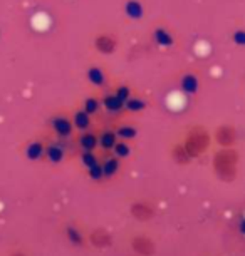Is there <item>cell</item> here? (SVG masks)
<instances>
[{
	"instance_id": "obj_27",
	"label": "cell",
	"mask_w": 245,
	"mask_h": 256,
	"mask_svg": "<svg viewBox=\"0 0 245 256\" xmlns=\"http://www.w3.org/2000/svg\"><path fill=\"white\" fill-rule=\"evenodd\" d=\"M173 158L176 159L178 162H181V164H185L186 161H190V154L186 152V149H185V146H178V148H175V154H173Z\"/></svg>"
},
{
	"instance_id": "obj_5",
	"label": "cell",
	"mask_w": 245,
	"mask_h": 256,
	"mask_svg": "<svg viewBox=\"0 0 245 256\" xmlns=\"http://www.w3.org/2000/svg\"><path fill=\"white\" fill-rule=\"evenodd\" d=\"M180 89L183 90L185 94H188V96L196 94V92H198V89H200V80H198V77H196L195 74H191V72H188V74H185V76L180 79Z\"/></svg>"
},
{
	"instance_id": "obj_31",
	"label": "cell",
	"mask_w": 245,
	"mask_h": 256,
	"mask_svg": "<svg viewBox=\"0 0 245 256\" xmlns=\"http://www.w3.org/2000/svg\"><path fill=\"white\" fill-rule=\"evenodd\" d=\"M11 256H26L24 253H21V251H16V253H12Z\"/></svg>"
},
{
	"instance_id": "obj_6",
	"label": "cell",
	"mask_w": 245,
	"mask_h": 256,
	"mask_svg": "<svg viewBox=\"0 0 245 256\" xmlns=\"http://www.w3.org/2000/svg\"><path fill=\"white\" fill-rule=\"evenodd\" d=\"M153 40L158 47H165V49H170L175 44V37L163 27H158L153 30Z\"/></svg>"
},
{
	"instance_id": "obj_29",
	"label": "cell",
	"mask_w": 245,
	"mask_h": 256,
	"mask_svg": "<svg viewBox=\"0 0 245 256\" xmlns=\"http://www.w3.org/2000/svg\"><path fill=\"white\" fill-rule=\"evenodd\" d=\"M232 40H233L235 46L245 47V30H235L232 34Z\"/></svg>"
},
{
	"instance_id": "obj_1",
	"label": "cell",
	"mask_w": 245,
	"mask_h": 256,
	"mask_svg": "<svg viewBox=\"0 0 245 256\" xmlns=\"http://www.w3.org/2000/svg\"><path fill=\"white\" fill-rule=\"evenodd\" d=\"M235 162H237V156H235L233 151H220L217 156H215V171L218 172L220 176L225 178V180H230V169L233 171L235 168ZM232 181V180H230Z\"/></svg>"
},
{
	"instance_id": "obj_13",
	"label": "cell",
	"mask_w": 245,
	"mask_h": 256,
	"mask_svg": "<svg viewBox=\"0 0 245 256\" xmlns=\"http://www.w3.org/2000/svg\"><path fill=\"white\" fill-rule=\"evenodd\" d=\"M215 138H217V141L222 144V146H230V144L235 142V131L230 126H222V128L217 129Z\"/></svg>"
},
{
	"instance_id": "obj_3",
	"label": "cell",
	"mask_w": 245,
	"mask_h": 256,
	"mask_svg": "<svg viewBox=\"0 0 245 256\" xmlns=\"http://www.w3.org/2000/svg\"><path fill=\"white\" fill-rule=\"evenodd\" d=\"M51 128L57 136L69 138L71 134H73L74 124H73V120L69 118H66V116H54V118L51 119Z\"/></svg>"
},
{
	"instance_id": "obj_30",
	"label": "cell",
	"mask_w": 245,
	"mask_h": 256,
	"mask_svg": "<svg viewBox=\"0 0 245 256\" xmlns=\"http://www.w3.org/2000/svg\"><path fill=\"white\" fill-rule=\"evenodd\" d=\"M240 231H242V233L245 234V218L240 221Z\"/></svg>"
},
{
	"instance_id": "obj_21",
	"label": "cell",
	"mask_w": 245,
	"mask_h": 256,
	"mask_svg": "<svg viewBox=\"0 0 245 256\" xmlns=\"http://www.w3.org/2000/svg\"><path fill=\"white\" fill-rule=\"evenodd\" d=\"M118 139H123V141H131V139H134L138 136V129L133 128L131 124H123L118 128Z\"/></svg>"
},
{
	"instance_id": "obj_22",
	"label": "cell",
	"mask_w": 245,
	"mask_h": 256,
	"mask_svg": "<svg viewBox=\"0 0 245 256\" xmlns=\"http://www.w3.org/2000/svg\"><path fill=\"white\" fill-rule=\"evenodd\" d=\"M66 236L69 240V243H73L74 246H84V236L79 230L73 228V226H67Z\"/></svg>"
},
{
	"instance_id": "obj_17",
	"label": "cell",
	"mask_w": 245,
	"mask_h": 256,
	"mask_svg": "<svg viewBox=\"0 0 245 256\" xmlns=\"http://www.w3.org/2000/svg\"><path fill=\"white\" fill-rule=\"evenodd\" d=\"M46 158L52 164H59L64 159V149L59 144H51V146L46 148Z\"/></svg>"
},
{
	"instance_id": "obj_2",
	"label": "cell",
	"mask_w": 245,
	"mask_h": 256,
	"mask_svg": "<svg viewBox=\"0 0 245 256\" xmlns=\"http://www.w3.org/2000/svg\"><path fill=\"white\" fill-rule=\"evenodd\" d=\"M206 146H208V136L200 131L191 132L185 142V149L190 154V158H196Z\"/></svg>"
},
{
	"instance_id": "obj_10",
	"label": "cell",
	"mask_w": 245,
	"mask_h": 256,
	"mask_svg": "<svg viewBox=\"0 0 245 256\" xmlns=\"http://www.w3.org/2000/svg\"><path fill=\"white\" fill-rule=\"evenodd\" d=\"M103 106L109 114H119L124 109V102L118 99L116 94H106L103 98Z\"/></svg>"
},
{
	"instance_id": "obj_26",
	"label": "cell",
	"mask_w": 245,
	"mask_h": 256,
	"mask_svg": "<svg viewBox=\"0 0 245 256\" xmlns=\"http://www.w3.org/2000/svg\"><path fill=\"white\" fill-rule=\"evenodd\" d=\"M88 174L89 178L93 181H103V178H104V172H103V164H96V166L93 168H89L88 169Z\"/></svg>"
},
{
	"instance_id": "obj_19",
	"label": "cell",
	"mask_w": 245,
	"mask_h": 256,
	"mask_svg": "<svg viewBox=\"0 0 245 256\" xmlns=\"http://www.w3.org/2000/svg\"><path fill=\"white\" fill-rule=\"evenodd\" d=\"M116 142H118V134L114 131H104L99 136V146L103 148L104 151H113Z\"/></svg>"
},
{
	"instance_id": "obj_12",
	"label": "cell",
	"mask_w": 245,
	"mask_h": 256,
	"mask_svg": "<svg viewBox=\"0 0 245 256\" xmlns=\"http://www.w3.org/2000/svg\"><path fill=\"white\" fill-rule=\"evenodd\" d=\"M86 77H88V80L93 86H96V88H103V86L106 84V76H104L101 67H96V66L89 67L88 72H86Z\"/></svg>"
},
{
	"instance_id": "obj_4",
	"label": "cell",
	"mask_w": 245,
	"mask_h": 256,
	"mask_svg": "<svg viewBox=\"0 0 245 256\" xmlns=\"http://www.w3.org/2000/svg\"><path fill=\"white\" fill-rule=\"evenodd\" d=\"M131 246H133V250L141 256H151V254H155V251H156L155 241L146 238V236H136V238H133Z\"/></svg>"
},
{
	"instance_id": "obj_23",
	"label": "cell",
	"mask_w": 245,
	"mask_h": 256,
	"mask_svg": "<svg viewBox=\"0 0 245 256\" xmlns=\"http://www.w3.org/2000/svg\"><path fill=\"white\" fill-rule=\"evenodd\" d=\"M83 109L88 112L89 116H94V114H98L99 112V109H101V104H99V100L96 99V98H88L84 100V106H83Z\"/></svg>"
},
{
	"instance_id": "obj_20",
	"label": "cell",
	"mask_w": 245,
	"mask_h": 256,
	"mask_svg": "<svg viewBox=\"0 0 245 256\" xmlns=\"http://www.w3.org/2000/svg\"><path fill=\"white\" fill-rule=\"evenodd\" d=\"M119 171V158H108L106 161L103 162V172H104V178H113L116 176Z\"/></svg>"
},
{
	"instance_id": "obj_14",
	"label": "cell",
	"mask_w": 245,
	"mask_h": 256,
	"mask_svg": "<svg viewBox=\"0 0 245 256\" xmlns=\"http://www.w3.org/2000/svg\"><path fill=\"white\" fill-rule=\"evenodd\" d=\"M91 243H93L96 248H106V246L111 244V236L106 233L104 230H94L91 233Z\"/></svg>"
},
{
	"instance_id": "obj_24",
	"label": "cell",
	"mask_w": 245,
	"mask_h": 256,
	"mask_svg": "<svg viewBox=\"0 0 245 256\" xmlns=\"http://www.w3.org/2000/svg\"><path fill=\"white\" fill-rule=\"evenodd\" d=\"M99 161H98V158H96V154L93 151H84V152H81V164L86 168V169H89V168H93L96 166Z\"/></svg>"
},
{
	"instance_id": "obj_25",
	"label": "cell",
	"mask_w": 245,
	"mask_h": 256,
	"mask_svg": "<svg viewBox=\"0 0 245 256\" xmlns=\"http://www.w3.org/2000/svg\"><path fill=\"white\" fill-rule=\"evenodd\" d=\"M113 152H114V156H116V158L124 159V158H128L129 154H131V148L128 146L126 141H121V142H116V146L113 148Z\"/></svg>"
},
{
	"instance_id": "obj_9",
	"label": "cell",
	"mask_w": 245,
	"mask_h": 256,
	"mask_svg": "<svg viewBox=\"0 0 245 256\" xmlns=\"http://www.w3.org/2000/svg\"><path fill=\"white\" fill-rule=\"evenodd\" d=\"M124 14L131 18V20H141L143 14H145V8H143V4L139 0H128L124 4Z\"/></svg>"
},
{
	"instance_id": "obj_18",
	"label": "cell",
	"mask_w": 245,
	"mask_h": 256,
	"mask_svg": "<svg viewBox=\"0 0 245 256\" xmlns=\"http://www.w3.org/2000/svg\"><path fill=\"white\" fill-rule=\"evenodd\" d=\"M146 100L143 98H136V96H131L126 102H124V109L128 110V112H143V110L146 109Z\"/></svg>"
},
{
	"instance_id": "obj_15",
	"label": "cell",
	"mask_w": 245,
	"mask_h": 256,
	"mask_svg": "<svg viewBox=\"0 0 245 256\" xmlns=\"http://www.w3.org/2000/svg\"><path fill=\"white\" fill-rule=\"evenodd\" d=\"M79 146L83 151H94L99 146V136H96L93 132H84L79 138Z\"/></svg>"
},
{
	"instance_id": "obj_16",
	"label": "cell",
	"mask_w": 245,
	"mask_h": 256,
	"mask_svg": "<svg viewBox=\"0 0 245 256\" xmlns=\"http://www.w3.org/2000/svg\"><path fill=\"white\" fill-rule=\"evenodd\" d=\"M73 124H74V128L79 129V131H86V129L91 128V116L86 112L84 109L76 110L73 116Z\"/></svg>"
},
{
	"instance_id": "obj_8",
	"label": "cell",
	"mask_w": 245,
	"mask_h": 256,
	"mask_svg": "<svg viewBox=\"0 0 245 256\" xmlns=\"http://www.w3.org/2000/svg\"><path fill=\"white\" fill-rule=\"evenodd\" d=\"M94 46H96V49H98L101 54H104V56H109V54H113V52L116 50V40H114L113 37H109V36H99L94 40Z\"/></svg>"
},
{
	"instance_id": "obj_28",
	"label": "cell",
	"mask_w": 245,
	"mask_h": 256,
	"mask_svg": "<svg viewBox=\"0 0 245 256\" xmlns=\"http://www.w3.org/2000/svg\"><path fill=\"white\" fill-rule=\"evenodd\" d=\"M118 96L119 100H123V102H126V100L131 98V89L128 88V86H119V88L116 89V92H114Z\"/></svg>"
},
{
	"instance_id": "obj_7",
	"label": "cell",
	"mask_w": 245,
	"mask_h": 256,
	"mask_svg": "<svg viewBox=\"0 0 245 256\" xmlns=\"http://www.w3.org/2000/svg\"><path fill=\"white\" fill-rule=\"evenodd\" d=\"M131 214L138 221H150L153 216H155V211H153V208L150 204H146V202H134L131 206Z\"/></svg>"
},
{
	"instance_id": "obj_11",
	"label": "cell",
	"mask_w": 245,
	"mask_h": 256,
	"mask_svg": "<svg viewBox=\"0 0 245 256\" xmlns=\"http://www.w3.org/2000/svg\"><path fill=\"white\" fill-rule=\"evenodd\" d=\"M26 156L31 161H39V159H42V156H46V146L41 141H32L26 148Z\"/></svg>"
}]
</instances>
